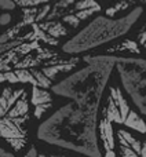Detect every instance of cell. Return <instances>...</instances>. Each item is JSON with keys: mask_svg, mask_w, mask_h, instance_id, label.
I'll return each instance as SVG.
<instances>
[{"mask_svg": "<svg viewBox=\"0 0 146 157\" xmlns=\"http://www.w3.org/2000/svg\"><path fill=\"white\" fill-rule=\"evenodd\" d=\"M79 63L77 58H72V59H66L65 62L61 63H55V65H50V66H41V72L46 75L47 77H50L51 80H54L58 75L61 73H68L72 69L76 68V65Z\"/></svg>", "mask_w": 146, "mask_h": 157, "instance_id": "obj_8", "label": "cell"}, {"mask_svg": "<svg viewBox=\"0 0 146 157\" xmlns=\"http://www.w3.org/2000/svg\"><path fill=\"white\" fill-rule=\"evenodd\" d=\"M98 108L69 102L40 123L37 138L87 157H102L97 138Z\"/></svg>", "mask_w": 146, "mask_h": 157, "instance_id": "obj_1", "label": "cell"}, {"mask_svg": "<svg viewBox=\"0 0 146 157\" xmlns=\"http://www.w3.org/2000/svg\"><path fill=\"white\" fill-rule=\"evenodd\" d=\"M102 157H116V153H114V150L113 152H105V156Z\"/></svg>", "mask_w": 146, "mask_h": 157, "instance_id": "obj_27", "label": "cell"}, {"mask_svg": "<svg viewBox=\"0 0 146 157\" xmlns=\"http://www.w3.org/2000/svg\"><path fill=\"white\" fill-rule=\"evenodd\" d=\"M114 51H130V52H134V54H141L138 43L135 40H131V39H125L123 43L117 44L114 47H110L108 50V52H114Z\"/></svg>", "mask_w": 146, "mask_h": 157, "instance_id": "obj_14", "label": "cell"}, {"mask_svg": "<svg viewBox=\"0 0 146 157\" xmlns=\"http://www.w3.org/2000/svg\"><path fill=\"white\" fill-rule=\"evenodd\" d=\"M119 59L117 55H87V66L51 87L54 94L69 98L79 106L98 108L108 80Z\"/></svg>", "mask_w": 146, "mask_h": 157, "instance_id": "obj_2", "label": "cell"}, {"mask_svg": "<svg viewBox=\"0 0 146 157\" xmlns=\"http://www.w3.org/2000/svg\"><path fill=\"white\" fill-rule=\"evenodd\" d=\"M103 117H106L108 120H110L112 123L123 124L121 112H120L119 106H117L116 101L113 99V97H112V95H109L108 101H106V108H105V112H103Z\"/></svg>", "mask_w": 146, "mask_h": 157, "instance_id": "obj_11", "label": "cell"}, {"mask_svg": "<svg viewBox=\"0 0 146 157\" xmlns=\"http://www.w3.org/2000/svg\"><path fill=\"white\" fill-rule=\"evenodd\" d=\"M30 103L35 106L39 105H46V103H52V95L47 88L39 86H32V91H30Z\"/></svg>", "mask_w": 146, "mask_h": 157, "instance_id": "obj_9", "label": "cell"}, {"mask_svg": "<svg viewBox=\"0 0 146 157\" xmlns=\"http://www.w3.org/2000/svg\"><path fill=\"white\" fill-rule=\"evenodd\" d=\"M29 120V101L26 91L17 99L14 106L0 119V138L14 152H21L28 144V132L24 124Z\"/></svg>", "mask_w": 146, "mask_h": 157, "instance_id": "obj_4", "label": "cell"}, {"mask_svg": "<svg viewBox=\"0 0 146 157\" xmlns=\"http://www.w3.org/2000/svg\"><path fill=\"white\" fill-rule=\"evenodd\" d=\"M141 113H142V114H145V116H146V108H144V109H141Z\"/></svg>", "mask_w": 146, "mask_h": 157, "instance_id": "obj_28", "label": "cell"}, {"mask_svg": "<svg viewBox=\"0 0 146 157\" xmlns=\"http://www.w3.org/2000/svg\"><path fill=\"white\" fill-rule=\"evenodd\" d=\"M32 54V52H30ZM25 55L24 58L18 61L15 65L13 66V69H29V68H37V66H41L44 65L47 59H52V58H58L57 54L54 51L48 48H43L41 47L40 50H37V54L33 57V55Z\"/></svg>", "mask_w": 146, "mask_h": 157, "instance_id": "obj_5", "label": "cell"}, {"mask_svg": "<svg viewBox=\"0 0 146 157\" xmlns=\"http://www.w3.org/2000/svg\"><path fill=\"white\" fill-rule=\"evenodd\" d=\"M142 11H144L142 6H136L128 14L120 18H112L108 15L97 17L87 26H84L77 35H75L63 44V52L79 54L83 51H88L125 35L139 19Z\"/></svg>", "mask_w": 146, "mask_h": 157, "instance_id": "obj_3", "label": "cell"}, {"mask_svg": "<svg viewBox=\"0 0 146 157\" xmlns=\"http://www.w3.org/2000/svg\"><path fill=\"white\" fill-rule=\"evenodd\" d=\"M0 83L15 84V83H19V78L17 76L15 71H6V72H0Z\"/></svg>", "mask_w": 146, "mask_h": 157, "instance_id": "obj_17", "label": "cell"}, {"mask_svg": "<svg viewBox=\"0 0 146 157\" xmlns=\"http://www.w3.org/2000/svg\"><path fill=\"white\" fill-rule=\"evenodd\" d=\"M14 71H15L17 76L19 78V83H26V84H30V86H39V81L32 75L30 69H14Z\"/></svg>", "mask_w": 146, "mask_h": 157, "instance_id": "obj_15", "label": "cell"}, {"mask_svg": "<svg viewBox=\"0 0 146 157\" xmlns=\"http://www.w3.org/2000/svg\"><path fill=\"white\" fill-rule=\"evenodd\" d=\"M0 157H15L11 152H8V150H6L4 147L0 146Z\"/></svg>", "mask_w": 146, "mask_h": 157, "instance_id": "obj_24", "label": "cell"}, {"mask_svg": "<svg viewBox=\"0 0 146 157\" xmlns=\"http://www.w3.org/2000/svg\"><path fill=\"white\" fill-rule=\"evenodd\" d=\"M26 156H29V157H39V153H37V150H36V147H35V146L30 147Z\"/></svg>", "mask_w": 146, "mask_h": 157, "instance_id": "obj_25", "label": "cell"}, {"mask_svg": "<svg viewBox=\"0 0 146 157\" xmlns=\"http://www.w3.org/2000/svg\"><path fill=\"white\" fill-rule=\"evenodd\" d=\"M120 156L121 157H141L135 150L128 145H121L120 146Z\"/></svg>", "mask_w": 146, "mask_h": 157, "instance_id": "obj_20", "label": "cell"}, {"mask_svg": "<svg viewBox=\"0 0 146 157\" xmlns=\"http://www.w3.org/2000/svg\"><path fill=\"white\" fill-rule=\"evenodd\" d=\"M139 156L146 157V142H142V147H141V152H139Z\"/></svg>", "mask_w": 146, "mask_h": 157, "instance_id": "obj_26", "label": "cell"}, {"mask_svg": "<svg viewBox=\"0 0 146 157\" xmlns=\"http://www.w3.org/2000/svg\"><path fill=\"white\" fill-rule=\"evenodd\" d=\"M41 29H44L48 35H51L55 39H61L63 36L68 35V29L63 26V24L57 19H51V21H41L39 22Z\"/></svg>", "mask_w": 146, "mask_h": 157, "instance_id": "obj_10", "label": "cell"}, {"mask_svg": "<svg viewBox=\"0 0 146 157\" xmlns=\"http://www.w3.org/2000/svg\"><path fill=\"white\" fill-rule=\"evenodd\" d=\"M124 125L125 127L133 128V130L138 131V132H141V134H146V123H145V120L134 110H131L130 113H128L127 119H125V121H124Z\"/></svg>", "mask_w": 146, "mask_h": 157, "instance_id": "obj_13", "label": "cell"}, {"mask_svg": "<svg viewBox=\"0 0 146 157\" xmlns=\"http://www.w3.org/2000/svg\"><path fill=\"white\" fill-rule=\"evenodd\" d=\"M21 43H24V39H22V36H18L17 39L7 41V43H0V54H4V52L10 51V50H13L14 47L19 46Z\"/></svg>", "mask_w": 146, "mask_h": 157, "instance_id": "obj_19", "label": "cell"}, {"mask_svg": "<svg viewBox=\"0 0 146 157\" xmlns=\"http://www.w3.org/2000/svg\"><path fill=\"white\" fill-rule=\"evenodd\" d=\"M61 157H65V156H61Z\"/></svg>", "mask_w": 146, "mask_h": 157, "instance_id": "obj_29", "label": "cell"}, {"mask_svg": "<svg viewBox=\"0 0 146 157\" xmlns=\"http://www.w3.org/2000/svg\"><path fill=\"white\" fill-rule=\"evenodd\" d=\"M138 40H139V43H141V46L146 48V25L144 26V29H142L141 32H139V35H138Z\"/></svg>", "mask_w": 146, "mask_h": 157, "instance_id": "obj_23", "label": "cell"}, {"mask_svg": "<svg viewBox=\"0 0 146 157\" xmlns=\"http://www.w3.org/2000/svg\"><path fill=\"white\" fill-rule=\"evenodd\" d=\"M110 95L113 97V99L116 101L117 106H119L120 112H121V117H123V124H124L125 119H127L128 113L131 112L130 109V105H128V102L125 101L124 95H123L121 90L119 88V87H110Z\"/></svg>", "mask_w": 146, "mask_h": 157, "instance_id": "obj_12", "label": "cell"}, {"mask_svg": "<svg viewBox=\"0 0 146 157\" xmlns=\"http://www.w3.org/2000/svg\"><path fill=\"white\" fill-rule=\"evenodd\" d=\"M99 138L103 144V149L105 152H113L114 150V134H113V127H112V121L103 117L99 121Z\"/></svg>", "mask_w": 146, "mask_h": 157, "instance_id": "obj_7", "label": "cell"}, {"mask_svg": "<svg viewBox=\"0 0 146 157\" xmlns=\"http://www.w3.org/2000/svg\"><path fill=\"white\" fill-rule=\"evenodd\" d=\"M14 2L19 7H36V6H41L46 3L57 2V0H14Z\"/></svg>", "mask_w": 146, "mask_h": 157, "instance_id": "obj_18", "label": "cell"}, {"mask_svg": "<svg viewBox=\"0 0 146 157\" xmlns=\"http://www.w3.org/2000/svg\"><path fill=\"white\" fill-rule=\"evenodd\" d=\"M130 6H133V4H131V2H128V0H119V2L114 3L113 6L106 8V15L113 18L120 11H124V10H127V8H130Z\"/></svg>", "mask_w": 146, "mask_h": 157, "instance_id": "obj_16", "label": "cell"}, {"mask_svg": "<svg viewBox=\"0 0 146 157\" xmlns=\"http://www.w3.org/2000/svg\"><path fill=\"white\" fill-rule=\"evenodd\" d=\"M15 7L17 4L14 0H0V10L10 11V10H14Z\"/></svg>", "mask_w": 146, "mask_h": 157, "instance_id": "obj_21", "label": "cell"}, {"mask_svg": "<svg viewBox=\"0 0 146 157\" xmlns=\"http://www.w3.org/2000/svg\"><path fill=\"white\" fill-rule=\"evenodd\" d=\"M25 92V88H19V90H13L10 87H6L0 94V119L10 110L14 106V103L17 102L19 97Z\"/></svg>", "mask_w": 146, "mask_h": 157, "instance_id": "obj_6", "label": "cell"}, {"mask_svg": "<svg viewBox=\"0 0 146 157\" xmlns=\"http://www.w3.org/2000/svg\"><path fill=\"white\" fill-rule=\"evenodd\" d=\"M11 22V14L10 13H3L0 14V26H6Z\"/></svg>", "mask_w": 146, "mask_h": 157, "instance_id": "obj_22", "label": "cell"}]
</instances>
